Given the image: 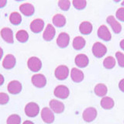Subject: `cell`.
Returning a JSON list of instances; mask_svg holds the SVG:
<instances>
[{
	"instance_id": "6da1fadb",
	"label": "cell",
	"mask_w": 124,
	"mask_h": 124,
	"mask_svg": "<svg viewBox=\"0 0 124 124\" xmlns=\"http://www.w3.org/2000/svg\"><path fill=\"white\" fill-rule=\"evenodd\" d=\"M40 112V107L36 102H29L25 106V113L28 117H36Z\"/></svg>"
},
{
	"instance_id": "7a4b0ae2",
	"label": "cell",
	"mask_w": 124,
	"mask_h": 124,
	"mask_svg": "<svg viewBox=\"0 0 124 124\" xmlns=\"http://www.w3.org/2000/svg\"><path fill=\"white\" fill-rule=\"evenodd\" d=\"M107 52V48L104 44H102L100 42L95 43L92 46V54H94V56L100 58L102 57Z\"/></svg>"
},
{
	"instance_id": "3957f363",
	"label": "cell",
	"mask_w": 124,
	"mask_h": 124,
	"mask_svg": "<svg viewBox=\"0 0 124 124\" xmlns=\"http://www.w3.org/2000/svg\"><path fill=\"white\" fill-rule=\"evenodd\" d=\"M27 66L30 71L33 72L39 71L42 68V62L37 57H31L27 61Z\"/></svg>"
},
{
	"instance_id": "277c9868",
	"label": "cell",
	"mask_w": 124,
	"mask_h": 124,
	"mask_svg": "<svg viewBox=\"0 0 124 124\" xmlns=\"http://www.w3.org/2000/svg\"><path fill=\"white\" fill-rule=\"evenodd\" d=\"M97 116V110L94 107H88L85 108L82 113V118L85 122L91 123L95 120Z\"/></svg>"
},
{
	"instance_id": "5b68a950",
	"label": "cell",
	"mask_w": 124,
	"mask_h": 124,
	"mask_svg": "<svg viewBox=\"0 0 124 124\" xmlns=\"http://www.w3.org/2000/svg\"><path fill=\"white\" fill-rule=\"evenodd\" d=\"M69 89L67 86L65 85H58L55 88L54 91V94L57 98L61 99H67L69 95Z\"/></svg>"
},
{
	"instance_id": "8992f818",
	"label": "cell",
	"mask_w": 124,
	"mask_h": 124,
	"mask_svg": "<svg viewBox=\"0 0 124 124\" xmlns=\"http://www.w3.org/2000/svg\"><path fill=\"white\" fill-rule=\"evenodd\" d=\"M69 75V69L65 65H60L55 69L54 75L58 80H65Z\"/></svg>"
},
{
	"instance_id": "52a82bcc",
	"label": "cell",
	"mask_w": 124,
	"mask_h": 124,
	"mask_svg": "<svg viewBox=\"0 0 124 124\" xmlns=\"http://www.w3.org/2000/svg\"><path fill=\"white\" fill-rule=\"evenodd\" d=\"M41 118L43 121L46 123H52L54 121V112L50 108L44 107L41 110Z\"/></svg>"
},
{
	"instance_id": "ba28073f",
	"label": "cell",
	"mask_w": 124,
	"mask_h": 124,
	"mask_svg": "<svg viewBox=\"0 0 124 124\" xmlns=\"http://www.w3.org/2000/svg\"><path fill=\"white\" fill-rule=\"evenodd\" d=\"M33 85L37 88H44L46 85V78L42 74H37L33 75L31 78Z\"/></svg>"
},
{
	"instance_id": "9c48e42d",
	"label": "cell",
	"mask_w": 124,
	"mask_h": 124,
	"mask_svg": "<svg viewBox=\"0 0 124 124\" xmlns=\"http://www.w3.org/2000/svg\"><path fill=\"white\" fill-rule=\"evenodd\" d=\"M50 108L55 113H62L64 110V105L63 102L57 99H52L49 102Z\"/></svg>"
},
{
	"instance_id": "30bf717a",
	"label": "cell",
	"mask_w": 124,
	"mask_h": 124,
	"mask_svg": "<svg viewBox=\"0 0 124 124\" xmlns=\"http://www.w3.org/2000/svg\"><path fill=\"white\" fill-rule=\"evenodd\" d=\"M22 84L19 82V81L16 80H14V81H12L9 83L8 85V92L11 94L13 95H16L20 93V92L22 91Z\"/></svg>"
},
{
	"instance_id": "8fae6325",
	"label": "cell",
	"mask_w": 124,
	"mask_h": 124,
	"mask_svg": "<svg viewBox=\"0 0 124 124\" xmlns=\"http://www.w3.org/2000/svg\"><path fill=\"white\" fill-rule=\"evenodd\" d=\"M55 34H56V30H55V28L54 27V26L51 24H48L44 31L43 38H44V40L46 41H50L53 40L54 37H55Z\"/></svg>"
},
{
	"instance_id": "7c38bea8",
	"label": "cell",
	"mask_w": 124,
	"mask_h": 124,
	"mask_svg": "<svg viewBox=\"0 0 124 124\" xmlns=\"http://www.w3.org/2000/svg\"><path fill=\"white\" fill-rule=\"evenodd\" d=\"M70 37L67 33H61L57 38V44L61 48L67 47L69 44Z\"/></svg>"
},
{
	"instance_id": "4fadbf2b",
	"label": "cell",
	"mask_w": 124,
	"mask_h": 124,
	"mask_svg": "<svg viewBox=\"0 0 124 124\" xmlns=\"http://www.w3.org/2000/svg\"><path fill=\"white\" fill-rule=\"evenodd\" d=\"M98 37L104 41H109L111 40L112 35L108 27L105 25H102L98 30Z\"/></svg>"
},
{
	"instance_id": "5bb4252c",
	"label": "cell",
	"mask_w": 124,
	"mask_h": 124,
	"mask_svg": "<svg viewBox=\"0 0 124 124\" xmlns=\"http://www.w3.org/2000/svg\"><path fill=\"white\" fill-rule=\"evenodd\" d=\"M44 27V21L41 19H36L30 23V30L35 33L41 32Z\"/></svg>"
},
{
	"instance_id": "9a60e30c",
	"label": "cell",
	"mask_w": 124,
	"mask_h": 124,
	"mask_svg": "<svg viewBox=\"0 0 124 124\" xmlns=\"http://www.w3.org/2000/svg\"><path fill=\"white\" fill-rule=\"evenodd\" d=\"M1 37L8 44H13V33L9 27H4L1 30Z\"/></svg>"
},
{
	"instance_id": "2e32d148",
	"label": "cell",
	"mask_w": 124,
	"mask_h": 124,
	"mask_svg": "<svg viewBox=\"0 0 124 124\" xmlns=\"http://www.w3.org/2000/svg\"><path fill=\"white\" fill-rule=\"evenodd\" d=\"M16 63V60L13 54H7L3 59L2 66L6 69H12L15 67Z\"/></svg>"
},
{
	"instance_id": "e0dca14e",
	"label": "cell",
	"mask_w": 124,
	"mask_h": 124,
	"mask_svg": "<svg viewBox=\"0 0 124 124\" xmlns=\"http://www.w3.org/2000/svg\"><path fill=\"white\" fill-rule=\"evenodd\" d=\"M107 23L111 26L112 30L115 33H119L122 30V26L120 23L116 21V19L113 16H108L106 19Z\"/></svg>"
},
{
	"instance_id": "ac0fdd59",
	"label": "cell",
	"mask_w": 124,
	"mask_h": 124,
	"mask_svg": "<svg viewBox=\"0 0 124 124\" xmlns=\"http://www.w3.org/2000/svg\"><path fill=\"white\" fill-rule=\"evenodd\" d=\"M75 64L78 68H85L88 66L89 63V60H88V57L85 55V54H78L75 57Z\"/></svg>"
},
{
	"instance_id": "d6986e66",
	"label": "cell",
	"mask_w": 124,
	"mask_h": 124,
	"mask_svg": "<svg viewBox=\"0 0 124 124\" xmlns=\"http://www.w3.org/2000/svg\"><path fill=\"white\" fill-rule=\"evenodd\" d=\"M19 10L26 16H31L34 13V6L30 3H23L19 6Z\"/></svg>"
},
{
	"instance_id": "ffe728a7",
	"label": "cell",
	"mask_w": 124,
	"mask_h": 124,
	"mask_svg": "<svg viewBox=\"0 0 124 124\" xmlns=\"http://www.w3.org/2000/svg\"><path fill=\"white\" fill-rule=\"evenodd\" d=\"M71 78L73 81H75L76 83L81 82V81L84 79V73L82 71L76 68H72L71 71Z\"/></svg>"
},
{
	"instance_id": "44dd1931",
	"label": "cell",
	"mask_w": 124,
	"mask_h": 124,
	"mask_svg": "<svg viewBox=\"0 0 124 124\" xmlns=\"http://www.w3.org/2000/svg\"><path fill=\"white\" fill-rule=\"evenodd\" d=\"M79 31L81 33L84 35H88L92 33V25L90 22L84 21L79 26Z\"/></svg>"
},
{
	"instance_id": "7402d4cb",
	"label": "cell",
	"mask_w": 124,
	"mask_h": 124,
	"mask_svg": "<svg viewBox=\"0 0 124 124\" xmlns=\"http://www.w3.org/2000/svg\"><path fill=\"white\" fill-rule=\"evenodd\" d=\"M53 23L57 27H63L66 24V18L62 14H56L53 17Z\"/></svg>"
},
{
	"instance_id": "603a6c76",
	"label": "cell",
	"mask_w": 124,
	"mask_h": 124,
	"mask_svg": "<svg viewBox=\"0 0 124 124\" xmlns=\"http://www.w3.org/2000/svg\"><path fill=\"white\" fill-rule=\"evenodd\" d=\"M85 43H86L85 42V40L82 37H76L74 38L72 45H73V47L75 50H80L85 47Z\"/></svg>"
},
{
	"instance_id": "cb8c5ba5",
	"label": "cell",
	"mask_w": 124,
	"mask_h": 124,
	"mask_svg": "<svg viewBox=\"0 0 124 124\" xmlns=\"http://www.w3.org/2000/svg\"><path fill=\"white\" fill-rule=\"evenodd\" d=\"M101 106L104 109H111L114 106V101L110 97H103L100 102Z\"/></svg>"
},
{
	"instance_id": "d4e9b609",
	"label": "cell",
	"mask_w": 124,
	"mask_h": 124,
	"mask_svg": "<svg viewBox=\"0 0 124 124\" xmlns=\"http://www.w3.org/2000/svg\"><path fill=\"white\" fill-rule=\"evenodd\" d=\"M94 92H95V95L97 96L104 97L105 95L107 94L108 89H107V87H106V85L99 83V84L95 85V87L94 88Z\"/></svg>"
},
{
	"instance_id": "484cf974",
	"label": "cell",
	"mask_w": 124,
	"mask_h": 124,
	"mask_svg": "<svg viewBox=\"0 0 124 124\" xmlns=\"http://www.w3.org/2000/svg\"><path fill=\"white\" fill-rule=\"evenodd\" d=\"M16 40L20 42V43H25L29 39V34L24 30H19L18 32L16 34Z\"/></svg>"
},
{
	"instance_id": "4316f807",
	"label": "cell",
	"mask_w": 124,
	"mask_h": 124,
	"mask_svg": "<svg viewBox=\"0 0 124 124\" xmlns=\"http://www.w3.org/2000/svg\"><path fill=\"white\" fill-rule=\"evenodd\" d=\"M9 21L13 25H19L22 22V16L17 12H13L9 16Z\"/></svg>"
},
{
	"instance_id": "83f0119b",
	"label": "cell",
	"mask_w": 124,
	"mask_h": 124,
	"mask_svg": "<svg viewBox=\"0 0 124 124\" xmlns=\"http://www.w3.org/2000/svg\"><path fill=\"white\" fill-rule=\"evenodd\" d=\"M116 65V60L113 57H107L103 61V66L107 69H112Z\"/></svg>"
},
{
	"instance_id": "f1b7e54d",
	"label": "cell",
	"mask_w": 124,
	"mask_h": 124,
	"mask_svg": "<svg viewBox=\"0 0 124 124\" xmlns=\"http://www.w3.org/2000/svg\"><path fill=\"white\" fill-rule=\"evenodd\" d=\"M6 123L7 124H20L21 118H20V116L17 114L10 115L7 119Z\"/></svg>"
},
{
	"instance_id": "f546056e",
	"label": "cell",
	"mask_w": 124,
	"mask_h": 124,
	"mask_svg": "<svg viewBox=\"0 0 124 124\" xmlns=\"http://www.w3.org/2000/svg\"><path fill=\"white\" fill-rule=\"evenodd\" d=\"M72 4L76 9L81 10L85 9V6H86L87 2L85 0H74L72 2Z\"/></svg>"
},
{
	"instance_id": "4dcf8cb0",
	"label": "cell",
	"mask_w": 124,
	"mask_h": 124,
	"mask_svg": "<svg viewBox=\"0 0 124 124\" xmlns=\"http://www.w3.org/2000/svg\"><path fill=\"white\" fill-rule=\"evenodd\" d=\"M58 6L63 11H68L71 6V2L69 0H60L58 2Z\"/></svg>"
},
{
	"instance_id": "1f68e13d",
	"label": "cell",
	"mask_w": 124,
	"mask_h": 124,
	"mask_svg": "<svg viewBox=\"0 0 124 124\" xmlns=\"http://www.w3.org/2000/svg\"><path fill=\"white\" fill-rule=\"evenodd\" d=\"M116 57L119 65L121 68H124V54L122 52H116Z\"/></svg>"
},
{
	"instance_id": "d6a6232c",
	"label": "cell",
	"mask_w": 124,
	"mask_h": 124,
	"mask_svg": "<svg viewBox=\"0 0 124 124\" xmlns=\"http://www.w3.org/2000/svg\"><path fill=\"white\" fill-rule=\"evenodd\" d=\"M9 97L6 93L0 92V105H6L9 102Z\"/></svg>"
},
{
	"instance_id": "836d02e7",
	"label": "cell",
	"mask_w": 124,
	"mask_h": 124,
	"mask_svg": "<svg viewBox=\"0 0 124 124\" xmlns=\"http://www.w3.org/2000/svg\"><path fill=\"white\" fill-rule=\"evenodd\" d=\"M116 18H117L119 20L124 22V7L119 8V9L116 11Z\"/></svg>"
},
{
	"instance_id": "e575fe53",
	"label": "cell",
	"mask_w": 124,
	"mask_h": 124,
	"mask_svg": "<svg viewBox=\"0 0 124 124\" xmlns=\"http://www.w3.org/2000/svg\"><path fill=\"white\" fill-rule=\"evenodd\" d=\"M119 88L120 89V91H122L123 92H124V78L122 79L119 81Z\"/></svg>"
},
{
	"instance_id": "d590c367",
	"label": "cell",
	"mask_w": 124,
	"mask_h": 124,
	"mask_svg": "<svg viewBox=\"0 0 124 124\" xmlns=\"http://www.w3.org/2000/svg\"><path fill=\"white\" fill-rule=\"evenodd\" d=\"M7 1L6 0H0V8H3L6 5Z\"/></svg>"
},
{
	"instance_id": "8d00e7d4",
	"label": "cell",
	"mask_w": 124,
	"mask_h": 124,
	"mask_svg": "<svg viewBox=\"0 0 124 124\" xmlns=\"http://www.w3.org/2000/svg\"><path fill=\"white\" fill-rule=\"evenodd\" d=\"M4 81H5V79H4L3 75H1V74H0V86H1V85H3Z\"/></svg>"
},
{
	"instance_id": "74e56055",
	"label": "cell",
	"mask_w": 124,
	"mask_h": 124,
	"mask_svg": "<svg viewBox=\"0 0 124 124\" xmlns=\"http://www.w3.org/2000/svg\"><path fill=\"white\" fill-rule=\"evenodd\" d=\"M119 45H120V47H121V48L124 50V39H123V40H122L121 41H120Z\"/></svg>"
},
{
	"instance_id": "f35d334b",
	"label": "cell",
	"mask_w": 124,
	"mask_h": 124,
	"mask_svg": "<svg viewBox=\"0 0 124 124\" xmlns=\"http://www.w3.org/2000/svg\"><path fill=\"white\" fill-rule=\"evenodd\" d=\"M23 124H34L32 121H30V120H26V121L23 122Z\"/></svg>"
},
{
	"instance_id": "ab89813d",
	"label": "cell",
	"mask_w": 124,
	"mask_h": 124,
	"mask_svg": "<svg viewBox=\"0 0 124 124\" xmlns=\"http://www.w3.org/2000/svg\"><path fill=\"white\" fill-rule=\"evenodd\" d=\"M2 55H3V50H2V49L1 47H0V60L2 59Z\"/></svg>"
},
{
	"instance_id": "60d3db41",
	"label": "cell",
	"mask_w": 124,
	"mask_h": 124,
	"mask_svg": "<svg viewBox=\"0 0 124 124\" xmlns=\"http://www.w3.org/2000/svg\"><path fill=\"white\" fill-rule=\"evenodd\" d=\"M122 6H124V1H123V2H122Z\"/></svg>"
}]
</instances>
